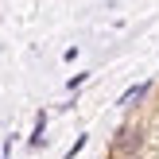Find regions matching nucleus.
Returning <instances> with one entry per match:
<instances>
[{
  "instance_id": "1",
  "label": "nucleus",
  "mask_w": 159,
  "mask_h": 159,
  "mask_svg": "<svg viewBox=\"0 0 159 159\" xmlns=\"http://www.w3.org/2000/svg\"><path fill=\"white\" fill-rule=\"evenodd\" d=\"M140 148H144V128H132V124H124V128L116 132V140H113V152H120L128 159H136Z\"/></svg>"
},
{
  "instance_id": "2",
  "label": "nucleus",
  "mask_w": 159,
  "mask_h": 159,
  "mask_svg": "<svg viewBox=\"0 0 159 159\" xmlns=\"http://www.w3.org/2000/svg\"><path fill=\"white\" fill-rule=\"evenodd\" d=\"M148 89H152V82H140V85H132V89H124L120 97H116V105H120V109L136 105V101H144V97H148Z\"/></svg>"
},
{
  "instance_id": "3",
  "label": "nucleus",
  "mask_w": 159,
  "mask_h": 159,
  "mask_svg": "<svg viewBox=\"0 0 159 159\" xmlns=\"http://www.w3.org/2000/svg\"><path fill=\"white\" fill-rule=\"evenodd\" d=\"M43 132H47V113H39V116H35V136H31V148H43V140H47Z\"/></svg>"
},
{
  "instance_id": "4",
  "label": "nucleus",
  "mask_w": 159,
  "mask_h": 159,
  "mask_svg": "<svg viewBox=\"0 0 159 159\" xmlns=\"http://www.w3.org/2000/svg\"><path fill=\"white\" fill-rule=\"evenodd\" d=\"M82 148H85V136H78V140H74V148H70V152H66V159H74L78 152H82Z\"/></svg>"
}]
</instances>
